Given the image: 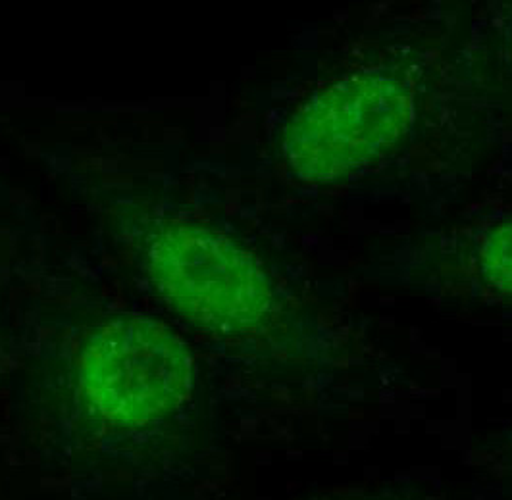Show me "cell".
<instances>
[{
	"instance_id": "obj_1",
	"label": "cell",
	"mask_w": 512,
	"mask_h": 500,
	"mask_svg": "<svg viewBox=\"0 0 512 500\" xmlns=\"http://www.w3.org/2000/svg\"><path fill=\"white\" fill-rule=\"evenodd\" d=\"M143 272L172 312L205 333L247 335L276 306L272 279L255 254L206 225H154L143 245Z\"/></svg>"
},
{
	"instance_id": "obj_2",
	"label": "cell",
	"mask_w": 512,
	"mask_h": 500,
	"mask_svg": "<svg viewBox=\"0 0 512 500\" xmlns=\"http://www.w3.org/2000/svg\"><path fill=\"white\" fill-rule=\"evenodd\" d=\"M414 95L391 70H362L314 91L289 118L283 158L308 183H333L385 158L409 133Z\"/></svg>"
},
{
	"instance_id": "obj_3",
	"label": "cell",
	"mask_w": 512,
	"mask_h": 500,
	"mask_svg": "<svg viewBox=\"0 0 512 500\" xmlns=\"http://www.w3.org/2000/svg\"><path fill=\"white\" fill-rule=\"evenodd\" d=\"M79 389L106 422L149 425L178 412L193 385V360L180 337L145 316H120L95 329L79 354Z\"/></svg>"
}]
</instances>
